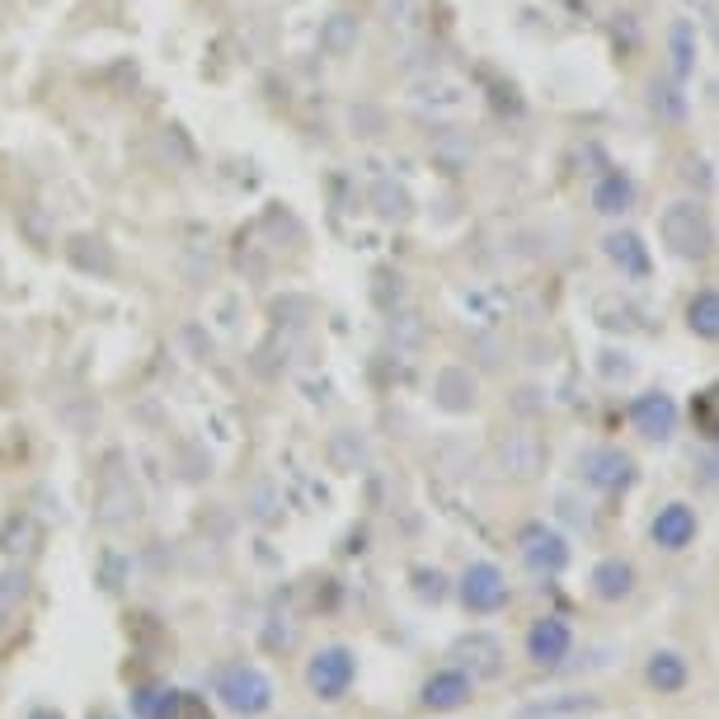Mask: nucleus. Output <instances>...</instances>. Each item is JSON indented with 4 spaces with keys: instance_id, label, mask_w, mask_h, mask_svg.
<instances>
[{
    "instance_id": "a211bd4d",
    "label": "nucleus",
    "mask_w": 719,
    "mask_h": 719,
    "mask_svg": "<svg viewBox=\"0 0 719 719\" xmlns=\"http://www.w3.org/2000/svg\"><path fill=\"white\" fill-rule=\"evenodd\" d=\"M649 109L659 114V122H682L687 118V95L677 80H653L649 85Z\"/></svg>"
},
{
    "instance_id": "423d86ee",
    "label": "nucleus",
    "mask_w": 719,
    "mask_h": 719,
    "mask_svg": "<svg viewBox=\"0 0 719 719\" xmlns=\"http://www.w3.org/2000/svg\"><path fill=\"white\" fill-rule=\"evenodd\" d=\"M518 550H522V560L532 574H545V579H555L564 574V564H569V541L555 532V526H545V522H532V526H522V536H518Z\"/></svg>"
},
{
    "instance_id": "2eb2a0df",
    "label": "nucleus",
    "mask_w": 719,
    "mask_h": 719,
    "mask_svg": "<svg viewBox=\"0 0 719 719\" xmlns=\"http://www.w3.org/2000/svg\"><path fill=\"white\" fill-rule=\"evenodd\" d=\"M630 203H634V179L621 175V169H611V175L592 184V207H598L602 217H621V211H630Z\"/></svg>"
},
{
    "instance_id": "6e6552de",
    "label": "nucleus",
    "mask_w": 719,
    "mask_h": 719,
    "mask_svg": "<svg viewBox=\"0 0 719 719\" xmlns=\"http://www.w3.org/2000/svg\"><path fill=\"white\" fill-rule=\"evenodd\" d=\"M569 649H574V630H569L564 617H541L526 630V659L536 668H560L569 659Z\"/></svg>"
},
{
    "instance_id": "aec40b11",
    "label": "nucleus",
    "mask_w": 719,
    "mask_h": 719,
    "mask_svg": "<svg viewBox=\"0 0 719 719\" xmlns=\"http://www.w3.org/2000/svg\"><path fill=\"white\" fill-rule=\"evenodd\" d=\"M588 710H598V696H555V701L526 706L522 719H560V715H588Z\"/></svg>"
},
{
    "instance_id": "4be33fe9",
    "label": "nucleus",
    "mask_w": 719,
    "mask_h": 719,
    "mask_svg": "<svg viewBox=\"0 0 719 719\" xmlns=\"http://www.w3.org/2000/svg\"><path fill=\"white\" fill-rule=\"evenodd\" d=\"M414 592L423 602H442L447 598V579H442L437 569H414Z\"/></svg>"
},
{
    "instance_id": "a878e982",
    "label": "nucleus",
    "mask_w": 719,
    "mask_h": 719,
    "mask_svg": "<svg viewBox=\"0 0 719 719\" xmlns=\"http://www.w3.org/2000/svg\"><path fill=\"white\" fill-rule=\"evenodd\" d=\"M706 160H687V179H701V188H710V175H706Z\"/></svg>"
},
{
    "instance_id": "f8f14e48",
    "label": "nucleus",
    "mask_w": 719,
    "mask_h": 719,
    "mask_svg": "<svg viewBox=\"0 0 719 719\" xmlns=\"http://www.w3.org/2000/svg\"><path fill=\"white\" fill-rule=\"evenodd\" d=\"M644 682L659 696H677L691 682V668H687V659L677 649H653L649 663H644Z\"/></svg>"
},
{
    "instance_id": "f3484780",
    "label": "nucleus",
    "mask_w": 719,
    "mask_h": 719,
    "mask_svg": "<svg viewBox=\"0 0 719 719\" xmlns=\"http://www.w3.org/2000/svg\"><path fill=\"white\" fill-rule=\"evenodd\" d=\"M687 329L696 334V338H719V292L715 287H706V292H696L691 302H687Z\"/></svg>"
},
{
    "instance_id": "6ab92c4d",
    "label": "nucleus",
    "mask_w": 719,
    "mask_h": 719,
    "mask_svg": "<svg viewBox=\"0 0 719 719\" xmlns=\"http://www.w3.org/2000/svg\"><path fill=\"white\" fill-rule=\"evenodd\" d=\"M668 48H672V76L687 80L691 67H696V29L687 24V19H677V24L668 29Z\"/></svg>"
},
{
    "instance_id": "39448f33",
    "label": "nucleus",
    "mask_w": 719,
    "mask_h": 719,
    "mask_svg": "<svg viewBox=\"0 0 719 719\" xmlns=\"http://www.w3.org/2000/svg\"><path fill=\"white\" fill-rule=\"evenodd\" d=\"M461 607L471 611V617H494V611L508 607V579H503V569L490 564V560H480L471 564L461 574Z\"/></svg>"
},
{
    "instance_id": "9d476101",
    "label": "nucleus",
    "mask_w": 719,
    "mask_h": 719,
    "mask_svg": "<svg viewBox=\"0 0 719 719\" xmlns=\"http://www.w3.org/2000/svg\"><path fill=\"white\" fill-rule=\"evenodd\" d=\"M475 696V682L465 677L461 668H442V672H433L429 682H423V691H418V701H423V710H461L465 701Z\"/></svg>"
},
{
    "instance_id": "412c9836",
    "label": "nucleus",
    "mask_w": 719,
    "mask_h": 719,
    "mask_svg": "<svg viewBox=\"0 0 719 719\" xmlns=\"http://www.w3.org/2000/svg\"><path fill=\"white\" fill-rule=\"evenodd\" d=\"M503 465L513 475H536V465H541V447L532 437H522V442H513V447H503Z\"/></svg>"
},
{
    "instance_id": "f03ea898",
    "label": "nucleus",
    "mask_w": 719,
    "mask_h": 719,
    "mask_svg": "<svg viewBox=\"0 0 719 719\" xmlns=\"http://www.w3.org/2000/svg\"><path fill=\"white\" fill-rule=\"evenodd\" d=\"M217 696H221L226 710H236V715L254 719V715H264V710L273 706V682L264 677V668L236 663V668H226V672L217 677Z\"/></svg>"
},
{
    "instance_id": "7ed1b4c3",
    "label": "nucleus",
    "mask_w": 719,
    "mask_h": 719,
    "mask_svg": "<svg viewBox=\"0 0 719 719\" xmlns=\"http://www.w3.org/2000/svg\"><path fill=\"white\" fill-rule=\"evenodd\" d=\"M452 668H461L471 682H499L503 668H508V653H503V640L490 630H471L461 634V640L452 644Z\"/></svg>"
},
{
    "instance_id": "c85d7f7f",
    "label": "nucleus",
    "mask_w": 719,
    "mask_h": 719,
    "mask_svg": "<svg viewBox=\"0 0 719 719\" xmlns=\"http://www.w3.org/2000/svg\"><path fill=\"white\" fill-rule=\"evenodd\" d=\"M95 719H118V715H95Z\"/></svg>"
},
{
    "instance_id": "b1692460",
    "label": "nucleus",
    "mask_w": 719,
    "mask_h": 719,
    "mask_svg": "<svg viewBox=\"0 0 719 719\" xmlns=\"http://www.w3.org/2000/svg\"><path fill=\"white\" fill-rule=\"evenodd\" d=\"M602 376H611V381H626V376H630L626 353H602Z\"/></svg>"
},
{
    "instance_id": "cd10ccee",
    "label": "nucleus",
    "mask_w": 719,
    "mask_h": 719,
    "mask_svg": "<svg viewBox=\"0 0 719 719\" xmlns=\"http://www.w3.org/2000/svg\"><path fill=\"white\" fill-rule=\"evenodd\" d=\"M715 33H719V10H715Z\"/></svg>"
},
{
    "instance_id": "20e7f679",
    "label": "nucleus",
    "mask_w": 719,
    "mask_h": 719,
    "mask_svg": "<svg viewBox=\"0 0 719 719\" xmlns=\"http://www.w3.org/2000/svg\"><path fill=\"white\" fill-rule=\"evenodd\" d=\"M353 677H357V659H353V649H344V644H325L306 668V682H311V691L321 696V701H344Z\"/></svg>"
},
{
    "instance_id": "1a4fd4ad",
    "label": "nucleus",
    "mask_w": 719,
    "mask_h": 719,
    "mask_svg": "<svg viewBox=\"0 0 719 719\" xmlns=\"http://www.w3.org/2000/svg\"><path fill=\"white\" fill-rule=\"evenodd\" d=\"M630 423H634V433H640V437L668 442L677 433V405H672V395H663V391L634 395L630 400Z\"/></svg>"
},
{
    "instance_id": "0eeeda50",
    "label": "nucleus",
    "mask_w": 719,
    "mask_h": 719,
    "mask_svg": "<svg viewBox=\"0 0 719 719\" xmlns=\"http://www.w3.org/2000/svg\"><path fill=\"white\" fill-rule=\"evenodd\" d=\"M579 471H583L588 484H598V490H607V494H626L634 484V461L621 447H588L579 456Z\"/></svg>"
},
{
    "instance_id": "f257e3e1",
    "label": "nucleus",
    "mask_w": 719,
    "mask_h": 719,
    "mask_svg": "<svg viewBox=\"0 0 719 719\" xmlns=\"http://www.w3.org/2000/svg\"><path fill=\"white\" fill-rule=\"evenodd\" d=\"M659 236H663V245L677 254V259H706V254H710V217H706V207L691 203V198L668 203L663 217H659Z\"/></svg>"
},
{
    "instance_id": "9b49d317",
    "label": "nucleus",
    "mask_w": 719,
    "mask_h": 719,
    "mask_svg": "<svg viewBox=\"0 0 719 719\" xmlns=\"http://www.w3.org/2000/svg\"><path fill=\"white\" fill-rule=\"evenodd\" d=\"M649 536L663 550H687L696 541V508L691 503H663L659 513H653Z\"/></svg>"
},
{
    "instance_id": "5701e85b",
    "label": "nucleus",
    "mask_w": 719,
    "mask_h": 719,
    "mask_svg": "<svg viewBox=\"0 0 719 719\" xmlns=\"http://www.w3.org/2000/svg\"><path fill=\"white\" fill-rule=\"evenodd\" d=\"M376 203H381V211H386V217H405V211H410V198L400 194V188H391V184L376 188Z\"/></svg>"
},
{
    "instance_id": "bb28decb",
    "label": "nucleus",
    "mask_w": 719,
    "mask_h": 719,
    "mask_svg": "<svg viewBox=\"0 0 719 719\" xmlns=\"http://www.w3.org/2000/svg\"><path fill=\"white\" fill-rule=\"evenodd\" d=\"M24 719H67V715H61V710H52V706H33Z\"/></svg>"
},
{
    "instance_id": "4468645a",
    "label": "nucleus",
    "mask_w": 719,
    "mask_h": 719,
    "mask_svg": "<svg viewBox=\"0 0 719 719\" xmlns=\"http://www.w3.org/2000/svg\"><path fill=\"white\" fill-rule=\"evenodd\" d=\"M592 592H598L602 602H621V598H630V592H634V564L621 560V555L602 560L598 569H592Z\"/></svg>"
},
{
    "instance_id": "393cba45",
    "label": "nucleus",
    "mask_w": 719,
    "mask_h": 719,
    "mask_svg": "<svg viewBox=\"0 0 719 719\" xmlns=\"http://www.w3.org/2000/svg\"><path fill=\"white\" fill-rule=\"evenodd\" d=\"M696 471H701L706 484H719V452L715 456H701V465H696Z\"/></svg>"
},
{
    "instance_id": "dca6fc26",
    "label": "nucleus",
    "mask_w": 719,
    "mask_h": 719,
    "mask_svg": "<svg viewBox=\"0 0 719 719\" xmlns=\"http://www.w3.org/2000/svg\"><path fill=\"white\" fill-rule=\"evenodd\" d=\"M433 395H437V405H442V410H452V414L471 410V405H475V376L465 372V367H447V372H437Z\"/></svg>"
},
{
    "instance_id": "ddd939ff",
    "label": "nucleus",
    "mask_w": 719,
    "mask_h": 719,
    "mask_svg": "<svg viewBox=\"0 0 719 719\" xmlns=\"http://www.w3.org/2000/svg\"><path fill=\"white\" fill-rule=\"evenodd\" d=\"M602 249L626 278H649V249H644V240L634 236V230H611V236L602 240Z\"/></svg>"
}]
</instances>
